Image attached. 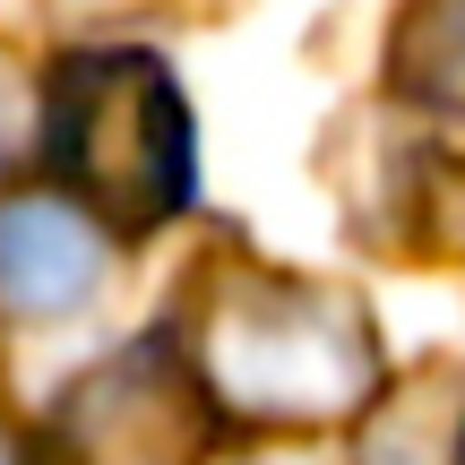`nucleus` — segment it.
<instances>
[{"mask_svg":"<svg viewBox=\"0 0 465 465\" xmlns=\"http://www.w3.org/2000/svg\"><path fill=\"white\" fill-rule=\"evenodd\" d=\"M95 284H104V242L69 199L0 207V311L9 319H69Z\"/></svg>","mask_w":465,"mask_h":465,"instance_id":"nucleus-4","label":"nucleus"},{"mask_svg":"<svg viewBox=\"0 0 465 465\" xmlns=\"http://www.w3.org/2000/svg\"><path fill=\"white\" fill-rule=\"evenodd\" d=\"M362 465H465V422H457V440H431V388H422L362 440Z\"/></svg>","mask_w":465,"mask_h":465,"instance_id":"nucleus-6","label":"nucleus"},{"mask_svg":"<svg viewBox=\"0 0 465 465\" xmlns=\"http://www.w3.org/2000/svg\"><path fill=\"white\" fill-rule=\"evenodd\" d=\"M44 155L113 232H155L190 199V113L155 52H78L44 86Z\"/></svg>","mask_w":465,"mask_h":465,"instance_id":"nucleus-2","label":"nucleus"},{"mask_svg":"<svg viewBox=\"0 0 465 465\" xmlns=\"http://www.w3.org/2000/svg\"><path fill=\"white\" fill-rule=\"evenodd\" d=\"M199 388L232 422L319 431L380 397V336L371 311L336 284L293 276H224L199 311Z\"/></svg>","mask_w":465,"mask_h":465,"instance_id":"nucleus-1","label":"nucleus"},{"mask_svg":"<svg viewBox=\"0 0 465 465\" xmlns=\"http://www.w3.org/2000/svg\"><path fill=\"white\" fill-rule=\"evenodd\" d=\"M0 465H26V457H17V440H9V431H0Z\"/></svg>","mask_w":465,"mask_h":465,"instance_id":"nucleus-8","label":"nucleus"},{"mask_svg":"<svg viewBox=\"0 0 465 465\" xmlns=\"http://www.w3.org/2000/svg\"><path fill=\"white\" fill-rule=\"evenodd\" d=\"M52 457L61 465H199L207 457V388L164 345H130L61 397Z\"/></svg>","mask_w":465,"mask_h":465,"instance_id":"nucleus-3","label":"nucleus"},{"mask_svg":"<svg viewBox=\"0 0 465 465\" xmlns=\"http://www.w3.org/2000/svg\"><path fill=\"white\" fill-rule=\"evenodd\" d=\"M17 155H26V86H17V69L0 61V182H9Z\"/></svg>","mask_w":465,"mask_h":465,"instance_id":"nucleus-7","label":"nucleus"},{"mask_svg":"<svg viewBox=\"0 0 465 465\" xmlns=\"http://www.w3.org/2000/svg\"><path fill=\"white\" fill-rule=\"evenodd\" d=\"M397 86L414 104L465 113V0H414L397 26Z\"/></svg>","mask_w":465,"mask_h":465,"instance_id":"nucleus-5","label":"nucleus"}]
</instances>
